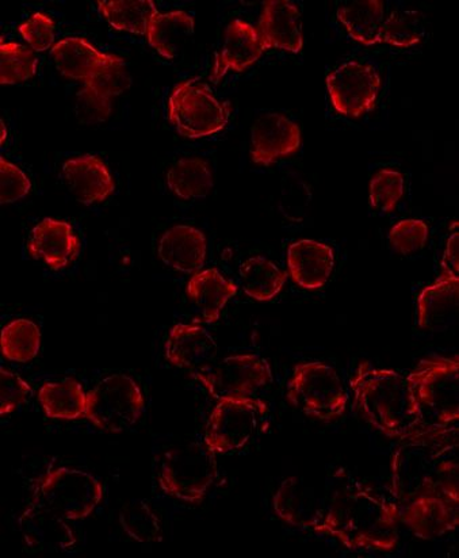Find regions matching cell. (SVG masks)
<instances>
[{
  "mask_svg": "<svg viewBox=\"0 0 459 558\" xmlns=\"http://www.w3.org/2000/svg\"><path fill=\"white\" fill-rule=\"evenodd\" d=\"M401 507L395 499L349 476L336 474L328 533L351 551L389 554L399 544Z\"/></svg>",
  "mask_w": 459,
  "mask_h": 558,
  "instance_id": "6da1fadb",
  "label": "cell"
},
{
  "mask_svg": "<svg viewBox=\"0 0 459 558\" xmlns=\"http://www.w3.org/2000/svg\"><path fill=\"white\" fill-rule=\"evenodd\" d=\"M350 387L357 414L385 437L404 440L430 429L407 377L400 373L361 362Z\"/></svg>",
  "mask_w": 459,
  "mask_h": 558,
  "instance_id": "7a4b0ae2",
  "label": "cell"
},
{
  "mask_svg": "<svg viewBox=\"0 0 459 558\" xmlns=\"http://www.w3.org/2000/svg\"><path fill=\"white\" fill-rule=\"evenodd\" d=\"M456 445L458 427L427 429L400 440L390 460V493L397 504L404 506L420 496L436 494L440 461Z\"/></svg>",
  "mask_w": 459,
  "mask_h": 558,
  "instance_id": "3957f363",
  "label": "cell"
},
{
  "mask_svg": "<svg viewBox=\"0 0 459 558\" xmlns=\"http://www.w3.org/2000/svg\"><path fill=\"white\" fill-rule=\"evenodd\" d=\"M425 427L449 429L459 422V356L430 355L407 376Z\"/></svg>",
  "mask_w": 459,
  "mask_h": 558,
  "instance_id": "277c9868",
  "label": "cell"
},
{
  "mask_svg": "<svg viewBox=\"0 0 459 558\" xmlns=\"http://www.w3.org/2000/svg\"><path fill=\"white\" fill-rule=\"evenodd\" d=\"M217 477V456L204 442L176 446L161 457L159 488L182 504H203Z\"/></svg>",
  "mask_w": 459,
  "mask_h": 558,
  "instance_id": "5b68a950",
  "label": "cell"
},
{
  "mask_svg": "<svg viewBox=\"0 0 459 558\" xmlns=\"http://www.w3.org/2000/svg\"><path fill=\"white\" fill-rule=\"evenodd\" d=\"M287 396L294 409L324 423L338 421L349 403V393L338 372L317 361L294 366Z\"/></svg>",
  "mask_w": 459,
  "mask_h": 558,
  "instance_id": "8992f818",
  "label": "cell"
},
{
  "mask_svg": "<svg viewBox=\"0 0 459 558\" xmlns=\"http://www.w3.org/2000/svg\"><path fill=\"white\" fill-rule=\"evenodd\" d=\"M104 499V485L92 473L52 468L37 483L32 501L60 513L67 521H84Z\"/></svg>",
  "mask_w": 459,
  "mask_h": 558,
  "instance_id": "52a82bcc",
  "label": "cell"
},
{
  "mask_svg": "<svg viewBox=\"0 0 459 558\" xmlns=\"http://www.w3.org/2000/svg\"><path fill=\"white\" fill-rule=\"evenodd\" d=\"M267 404L252 398L218 400L204 434V445L216 456L232 454L251 444L266 421Z\"/></svg>",
  "mask_w": 459,
  "mask_h": 558,
  "instance_id": "ba28073f",
  "label": "cell"
},
{
  "mask_svg": "<svg viewBox=\"0 0 459 558\" xmlns=\"http://www.w3.org/2000/svg\"><path fill=\"white\" fill-rule=\"evenodd\" d=\"M167 109L172 126L188 138L216 135L226 130L231 117L229 104L218 100L198 80L179 83L168 98Z\"/></svg>",
  "mask_w": 459,
  "mask_h": 558,
  "instance_id": "9c48e42d",
  "label": "cell"
},
{
  "mask_svg": "<svg viewBox=\"0 0 459 558\" xmlns=\"http://www.w3.org/2000/svg\"><path fill=\"white\" fill-rule=\"evenodd\" d=\"M144 410L142 389L125 374H110L87 393L86 418L105 433L126 432L138 422Z\"/></svg>",
  "mask_w": 459,
  "mask_h": 558,
  "instance_id": "30bf717a",
  "label": "cell"
},
{
  "mask_svg": "<svg viewBox=\"0 0 459 558\" xmlns=\"http://www.w3.org/2000/svg\"><path fill=\"white\" fill-rule=\"evenodd\" d=\"M331 490L333 485L323 489L310 480L290 476L278 485L273 496V510L290 526L327 535Z\"/></svg>",
  "mask_w": 459,
  "mask_h": 558,
  "instance_id": "8fae6325",
  "label": "cell"
},
{
  "mask_svg": "<svg viewBox=\"0 0 459 558\" xmlns=\"http://www.w3.org/2000/svg\"><path fill=\"white\" fill-rule=\"evenodd\" d=\"M216 401L250 398L273 381L271 366L256 354H237L217 362L210 369L193 373Z\"/></svg>",
  "mask_w": 459,
  "mask_h": 558,
  "instance_id": "7c38bea8",
  "label": "cell"
},
{
  "mask_svg": "<svg viewBox=\"0 0 459 558\" xmlns=\"http://www.w3.org/2000/svg\"><path fill=\"white\" fill-rule=\"evenodd\" d=\"M327 88L339 114L360 119L376 109L381 77L371 64L351 60L327 76Z\"/></svg>",
  "mask_w": 459,
  "mask_h": 558,
  "instance_id": "4fadbf2b",
  "label": "cell"
},
{
  "mask_svg": "<svg viewBox=\"0 0 459 558\" xmlns=\"http://www.w3.org/2000/svg\"><path fill=\"white\" fill-rule=\"evenodd\" d=\"M400 507V523L420 539L440 538L459 526V500L449 496L424 495Z\"/></svg>",
  "mask_w": 459,
  "mask_h": 558,
  "instance_id": "5bb4252c",
  "label": "cell"
},
{
  "mask_svg": "<svg viewBox=\"0 0 459 558\" xmlns=\"http://www.w3.org/2000/svg\"><path fill=\"white\" fill-rule=\"evenodd\" d=\"M19 527L31 549L48 554H65L74 548L76 537L69 521L48 507L32 501L22 512Z\"/></svg>",
  "mask_w": 459,
  "mask_h": 558,
  "instance_id": "9a60e30c",
  "label": "cell"
},
{
  "mask_svg": "<svg viewBox=\"0 0 459 558\" xmlns=\"http://www.w3.org/2000/svg\"><path fill=\"white\" fill-rule=\"evenodd\" d=\"M81 239L70 222L45 219L33 228L27 251L50 270L61 271L71 266L81 254Z\"/></svg>",
  "mask_w": 459,
  "mask_h": 558,
  "instance_id": "2e32d148",
  "label": "cell"
},
{
  "mask_svg": "<svg viewBox=\"0 0 459 558\" xmlns=\"http://www.w3.org/2000/svg\"><path fill=\"white\" fill-rule=\"evenodd\" d=\"M301 131L288 117L267 113L251 130V158L255 165L270 166L300 149Z\"/></svg>",
  "mask_w": 459,
  "mask_h": 558,
  "instance_id": "e0dca14e",
  "label": "cell"
},
{
  "mask_svg": "<svg viewBox=\"0 0 459 558\" xmlns=\"http://www.w3.org/2000/svg\"><path fill=\"white\" fill-rule=\"evenodd\" d=\"M165 354L171 365L193 374L215 365L218 348L208 329L198 325H177L168 332Z\"/></svg>",
  "mask_w": 459,
  "mask_h": 558,
  "instance_id": "ac0fdd59",
  "label": "cell"
},
{
  "mask_svg": "<svg viewBox=\"0 0 459 558\" xmlns=\"http://www.w3.org/2000/svg\"><path fill=\"white\" fill-rule=\"evenodd\" d=\"M259 31L242 20H234L227 26L224 40L213 66L210 81L218 83L229 71L243 72L254 65L266 52Z\"/></svg>",
  "mask_w": 459,
  "mask_h": 558,
  "instance_id": "d6986e66",
  "label": "cell"
},
{
  "mask_svg": "<svg viewBox=\"0 0 459 558\" xmlns=\"http://www.w3.org/2000/svg\"><path fill=\"white\" fill-rule=\"evenodd\" d=\"M257 31L266 49L276 48L297 54L304 47L300 9L290 0H268Z\"/></svg>",
  "mask_w": 459,
  "mask_h": 558,
  "instance_id": "ffe728a7",
  "label": "cell"
},
{
  "mask_svg": "<svg viewBox=\"0 0 459 558\" xmlns=\"http://www.w3.org/2000/svg\"><path fill=\"white\" fill-rule=\"evenodd\" d=\"M335 254L331 245L317 240H299L289 245V275L300 288L317 290L333 276Z\"/></svg>",
  "mask_w": 459,
  "mask_h": 558,
  "instance_id": "44dd1931",
  "label": "cell"
},
{
  "mask_svg": "<svg viewBox=\"0 0 459 558\" xmlns=\"http://www.w3.org/2000/svg\"><path fill=\"white\" fill-rule=\"evenodd\" d=\"M63 175L71 193L83 205L104 203L116 190L108 166L98 156L82 155L67 160Z\"/></svg>",
  "mask_w": 459,
  "mask_h": 558,
  "instance_id": "7402d4cb",
  "label": "cell"
},
{
  "mask_svg": "<svg viewBox=\"0 0 459 558\" xmlns=\"http://www.w3.org/2000/svg\"><path fill=\"white\" fill-rule=\"evenodd\" d=\"M159 258L170 269L190 275L203 269L208 242L203 231L190 226H176L161 234Z\"/></svg>",
  "mask_w": 459,
  "mask_h": 558,
  "instance_id": "603a6c76",
  "label": "cell"
},
{
  "mask_svg": "<svg viewBox=\"0 0 459 558\" xmlns=\"http://www.w3.org/2000/svg\"><path fill=\"white\" fill-rule=\"evenodd\" d=\"M459 279L438 278L424 288L418 299V327L423 331L445 332L457 323Z\"/></svg>",
  "mask_w": 459,
  "mask_h": 558,
  "instance_id": "cb8c5ba5",
  "label": "cell"
},
{
  "mask_svg": "<svg viewBox=\"0 0 459 558\" xmlns=\"http://www.w3.org/2000/svg\"><path fill=\"white\" fill-rule=\"evenodd\" d=\"M186 293L206 325H215L228 301L237 295L238 284L229 281L220 271L208 269L195 272L188 283Z\"/></svg>",
  "mask_w": 459,
  "mask_h": 558,
  "instance_id": "d4e9b609",
  "label": "cell"
},
{
  "mask_svg": "<svg viewBox=\"0 0 459 558\" xmlns=\"http://www.w3.org/2000/svg\"><path fill=\"white\" fill-rule=\"evenodd\" d=\"M50 53L61 75L83 83L113 58V54L99 52L81 37L63 38L55 44Z\"/></svg>",
  "mask_w": 459,
  "mask_h": 558,
  "instance_id": "484cf974",
  "label": "cell"
},
{
  "mask_svg": "<svg viewBox=\"0 0 459 558\" xmlns=\"http://www.w3.org/2000/svg\"><path fill=\"white\" fill-rule=\"evenodd\" d=\"M338 20L347 35L365 47L383 44L385 22L384 2L381 0H354L339 5Z\"/></svg>",
  "mask_w": 459,
  "mask_h": 558,
  "instance_id": "4316f807",
  "label": "cell"
},
{
  "mask_svg": "<svg viewBox=\"0 0 459 558\" xmlns=\"http://www.w3.org/2000/svg\"><path fill=\"white\" fill-rule=\"evenodd\" d=\"M44 414L58 421L86 418L87 393L75 378L45 383L38 392Z\"/></svg>",
  "mask_w": 459,
  "mask_h": 558,
  "instance_id": "83f0119b",
  "label": "cell"
},
{
  "mask_svg": "<svg viewBox=\"0 0 459 558\" xmlns=\"http://www.w3.org/2000/svg\"><path fill=\"white\" fill-rule=\"evenodd\" d=\"M195 21L186 11L156 14L150 20L147 41L150 48L168 60L177 58L184 43L194 35Z\"/></svg>",
  "mask_w": 459,
  "mask_h": 558,
  "instance_id": "f1b7e54d",
  "label": "cell"
},
{
  "mask_svg": "<svg viewBox=\"0 0 459 558\" xmlns=\"http://www.w3.org/2000/svg\"><path fill=\"white\" fill-rule=\"evenodd\" d=\"M240 281L249 298L267 303L277 298L288 281L287 272L263 256H251L240 265Z\"/></svg>",
  "mask_w": 459,
  "mask_h": 558,
  "instance_id": "f546056e",
  "label": "cell"
},
{
  "mask_svg": "<svg viewBox=\"0 0 459 558\" xmlns=\"http://www.w3.org/2000/svg\"><path fill=\"white\" fill-rule=\"evenodd\" d=\"M167 186L176 197L190 201L208 197L213 189V172L204 159L183 158L167 172Z\"/></svg>",
  "mask_w": 459,
  "mask_h": 558,
  "instance_id": "4dcf8cb0",
  "label": "cell"
},
{
  "mask_svg": "<svg viewBox=\"0 0 459 558\" xmlns=\"http://www.w3.org/2000/svg\"><path fill=\"white\" fill-rule=\"evenodd\" d=\"M97 5L114 31L137 36H147L150 20L159 14L153 0H102Z\"/></svg>",
  "mask_w": 459,
  "mask_h": 558,
  "instance_id": "1f68e13d",
  "label": "cell"
},
{
  "mask_svg": "<svg viewBox=\"0 0 459 558\" xmlns=\"http://www.w3.org/2000/svg\"><path fill=\"white\" fill-rule=\"evenodd\" d=\"M41 345V331L35 322H10L0 335V349L5 359L26 364L36 359Z\"/></svg>",
  "mask_w": 459,
  "mask_h": 558,
  "instance_id": "d6a6232c",
  "label": "cell"
},
{
  "mask_svg": "<svg viewBox=\"0 0 459 558\" xmlns=\"http://www.w3.org/2000/svg\"><path fill=\"white\" fill-rule=\"evenodd\" d=\"M121 527L140 544H155L164 539L158 513L145 500L128 501L119 513Z\"/></svg>",
  "mask_w": 459,
  "mask_h": 558,
  "instance_id": "836d02e7",
  "label": "cell"
},
{
  "mask_svg": "<svg viewBox=\"0 0 459 558\" xmlns=\"http://www.w3.org/2000/svg\"><path fill=\"white\" fill-rule=\"evenodd\" d=\"M425 19L418 10L395 11L385 20L383 44L396 48H411L423 41Z\"/></svg>",
  "mask_w": 459,
  "mask_h": 558,
  "instance_id": "e575fe53",
  "label": "cell"
},
{
  "mask_svg": "<svg viewBox=\"0 0 459 558\" xmlns=\"http://www.w3.org/2000/svg\"><path fill=\"white\" fill-rule=\"evenodd\" d=\"M38 59L32 49L16 43L0 44V83L19 85L36 76Z\"/></svg>",
  "mask_w": 459,
  "mask_h": 558,
  "instance_id": "d590c367",
  "label": "cell"
},
{
  "mask_svg": "<svg viewBox=\"0 0 459 558\" xmlns=\"http://www.w3.org/2000/svg\"><path fill=\"white\" fill-rule=\"evenodd\" d=\"M406 182L400 171L383 169L377 172L369 185V204L378 214L389 215L395 211L400 199L404 197Z\"/></svg>",
  "mask_w": 459,
  "mask_h": 558,
  "instance_id": "8d00e7d4",
  "label": "cell"
},
{
  "mask_svg": "<svg viewBox=\"0 0 459 558\" xmlns=\"http://www.w3.org/2000/svg\"><path fill=\"white\" fill-rule=\"evenodd\" d=\"M132 85L131 75L126 69L125 60L113 54L108 63L100 66L93 76H89L84 86L105 95L110 99L119 97Z\"/></svg>",
  "mask_w": 459,
  "mask_h": 558,
  "instance_id": "74e56055",
  "label": "cell"
},
{
  "mask_svg": "<svg viewBox=\"0 0 459 558\" xmlns=\"http://www.w3.org/2000/svg\"><path fill=\"white\" fill-rule=\"evenodd\" d=\"M430 228L423 220L408 219L397 222L389 231L391 250L400 255L419 253L428 243Z\"/></svg>",
  "mask_w": 459,
  "mask_h": 558,
  "instance_id": "f35d334b",
  "label": "cell"
},
{
  "mask_svg": "<svg viewBox=\"0 0 459 558\" xmlns=\"http://www.w3.org/2000/svg\"><path fill=\"white\" fill-rule=\"evenodd\" d=\"M113 111V99L105 97L93 88L83 86L76 95L75 114L84 125H97L108 121Z\"/></svg>",
  "mask_w": 459,
  "mask_h": 558,
  "instance_id": "ab89813d",
  "label": "cell"
},
{
  "mask_svg": "<svg viewBox=\"0 0 459 558\" xmlns=\"http://www.w3.org/2000/svg\"><path fill=\"white\" fill-rule=\"evenodd\" d=\"M32 182L19 166L0 158V204H13L31 193Z\"/></svg>",
  "mask_w": 459,
  "mask_h": 558,
  "instance_id": "60d3db41",
  "label": "cell"
},
{
  "mask_svg": "<svg viewBox=\"0 0 459 558\" xmlns=\"http://www.w3.org/2000/svg\"><path fill=\"white\" fill-rule=\"evenodd\" d=\"M32 392L31 385L19 374L0 369V415L5 416L25 403Z\"/></svg>",
  "mask_w": 459,
  "mask_h": 558,
  "instance_id": "b9f144b4",
  "label": "cell"
},
{
  "mask_svg": "<svg viewBox=\"0 0 459 558\" xmlns=\"http://www.w3.org/2000/svg\"><path fill=\"white\" fill-rule=\"evenodd\" d=\"M21 36L36 52H45L55 47L56 24L49 15L36 13L19 27Z\"/></svg>",
  "mask_w": 459,
  "mask_h": 558,
  "instance_id": "7bdbcfd3",
  "label": "cell"
},
{
  "mask_svg": "<svg viewBox=\"0 0 459 558\" xmlns=\"http://www.w3.org/2000/svg\"><path fill=\"white\" fill-rule=\"evenodd\" d=\"M458 222L451 227L444 256L440 262V278L459 279V232Z\"/></svg>",
  "mask_w": 459,
  "mask_h": 558,
  "instance_id": "ee69618b",
  "label": "cell"
}]
</instances>
